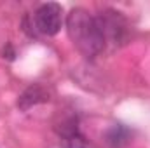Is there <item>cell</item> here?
<instances>
[{
    "instance_id": "cell-3",
    "label": "cell",
    "mask_w": 150,
    "mask_h": 148,
    "mask_svg": "<svg viewBox=\"0 0 150 148\" xmlns=\"http://www.w3.org/2000/svg\"><path fill=\"white\" fill-rule=\"evenodd\" d=\"M96 18H98L101 33H103V38H105V45L107 44H115L117 45V42L124 40V37H126V21L120 16V12L107 9L105 12H101Z\"/></svg>"
},
{
    "instance_id": "cell-5",
    "label": "cell",
    "mask_w": 150,
    "mask_h": 148,
    "mask_svg": "<svg viewBox=\"0 0 150 148\" xmlns=\"http://www.w3.org/2000/svg\"><path fill=\"white\" fill-rule=\"evenodd\" d=\"M105 138L110 148H124L131 140V131L122 124H113L105 132Z\"/></svg>"
},
{
    "instance_id": "cell-4",
    "label": "cell",
    "mask_w": 150,
    "mask_h": 148,
    "mask_svg": "<svg viewBox=\"0 0 150 148\" xmlns=\"http://www.w3.org/2000/svg\"><path fill=\"white\" fill-rule=\"evenodd\" d=\"M44 101H49V94L45 89H42L40 85H32L28 87L18 99V106L21 110H30L32 106H35L38 103H44Z\"/></svg>"
},
{
    "instance_id": "cell-6",
    "label": "cell",
    "mask_w": 150,
    "mask_h": 148,
    "mask_svg": "<svg viewBox=\"0 0 150 148\" xmlns=\"http://www.w3.org/2000/svg\"><path fill=\"white\" fill-rule=\"evenodd\" d=\"M61 145H63V148H93L79 131H72V132L63 134L61 136Z\"/></svg>"
},
{
    "instance_id": "cell-1",
    "label": "cell",
    "mask_w": 150,
    "mask_h": 148,
    "mask_svg": "<svg viewBox=\"0 0 150 148\" xmlns=\"http://www.w3.org/2000/svg\"><path fill=\"white\" fill-rule=\"evenodd\" d=\"M67 32L75 47L87 58H94L105 49V38L98 18L91 16L82 7L72 9L67 16Z\"/></svg>"
},
{
    "instance_id": "cell-2",
    "label": "cell",
    "mask_w": 150,
    "mask_h": 148,
    "mask_svg": "<svg viewBox=\"0 0 150 148\" xmlns=\"http://www.w3.org/2000/svg\"><path fill=\"white\" fill-rule=\"evenodd\" d=\"M61 26H63V7L56 2L42 4L32 16L30 28H33V35L40 33L45 37H54L59 33Z\"/></svg>"
}]
</instances>
